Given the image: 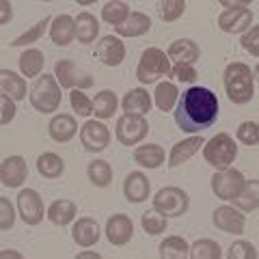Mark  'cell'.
I'll return each mask as SVG.
<instances>
[{
	"label": "cell",
	"instance_id": "5b68a950",
	"mask_svg": "<svg viewBox=\"0 0 259 259\" xmlns=\"http://www.w3.org/2000/svg\"><path fill=\"white\" fill-rule=\"evenodd\" d=\"M238 156V145L233 143V139L229 134H216L214 139H209L203 147V158L212 164L218 171L223 168H229V164H233V160Z\"/></svg>",
	"mask_w": 259,
	"mask_h": 259
},
{
	"label": "cell",
	"instance_id": "ac0fdd59",
	"mask_svg": "<svg viewBox=\"0 0 259 259\" xmlns=\"http://www.w3.org/2000/svg\"><path fill=\"white\" fill-rule=\"evenodd\" d=\"M76 37V20L71 15L63 13V15H56L52 20V26H50V39L52 44L56 46H69Z\"/></svg>",
	"mask_w": 259,
	"mask_h": 259
},
{
	"label": "cell",
	"instance_id": "ffe728a7",
	"mask_svg": "<svg viewBox=\"0 0 259 259\" xmlns=\"http://www.w3.org/2000/svg\"><path fill=\"white\" fill-rule=\"evenodd\" d=\"M121 108H123L125 115L145 117L151 110V95L145 89H130L123 97V102H121Z\"/></svg>",
	"mask_w": 259,
	"mask_h": 259
},
{
	"label": "cell",
	"instance_id": "484cf974",
	"mask_svg": "<svg viewBox=\"0 0 259 259\" xmlns=\"http://www.w3.org/2000/svg\"><path fill=\"white\" fill-rule=\"evenodd\" d=\"M149 28H151V20L145 13L136 11V13H130V18L125 20V24H121V26H117L115 30L119 32V35H123V37H141Z\"/></svg>",
	"mask_w": 259,
	"mask_h": 259
},
{
	"label": "cell",
	"instance_id": "ee69618b",
	"mask_svg": "<svg viewBox=\"0 0 259 259\" xmlns=\"http://www.w3.org/2000/svg\"><path fill=\"white\" fill-rule=\"evenodd\" d=\"M15 223V214H13V207L9 203L7 197H0V229L3 231H9Z\"/></svg>",
	"mask_w": 259,
	"mask_h": 259
},
{
	"label": "cell",
	"instance_id": "7c38bea8",
	"mask_svg": "<svg viewBox=\"0 0 259 259\" xmlns=\"http://www.w3.org/2000/svg\"><path fill=\"white\" fill-rule=\"evenodd\" d=\"M18 209H20L22 221L26 225H39L44 221V201L39 197V192L32 188H26L20 192Z\"/></svg>",
	"mask_w": 259,
	"mask_h": 259
},
{
	"label": "cell",
	"instance_id": "30bf717a",
	"mask_svg": "<svg viewBox=\"0 0 259 259\" xmlns=\"http://www.w3.org/2000/svg\"><path fill=\"white\" fill-rule=\"evenodd\" d=\"M242 186H244V175L236 168H223L212 177V190L223 201H233L242 190Z\"/></svg>",
	"mask_w": 259,
	"mask_h": 259
},
{
	"label": "cell",
	"instance_id": "f546056e",
	"mask_svg": "<svg viewBox=\"0 0 259 259\" xmlns=\"http://www.w3.org/2000/svg\"><path fill=\"white\" fill-rule=\"evenodd\" d=\"M97 32H100V22L91 13H80L76 18V37L80 44H91L95 41Z\"/></svg>",
	"mask_w": 259,
	"mask_h": 259
},
{
	"label": "cell",
	"instance_id": "f6af8a7d",
	"mask_svg": "<svg viewBox=\"0 0 259 259\" xmlns=\"http://www.w3.org/2000/svg\"><path fill=\"white\" fill-rule=\"evenodd\" d=\"M175 80H180V82H194L197 80V69L192 67V65H175V67H171V74Z\"/></svg>",
	"mask_w": 259,
	"mask_h": 259
},
{
	"label": "cell",
	"instance_id": "ba28073f",
	"mask_svg": "<svg viewBox=\"0 0 259 259\" xmlns=\"http://www.w3.org/2000/svg\"><path fill=\"white\" fill-rule=\"evenodd\" d=\"M115 132H117V141L121 145L132 147V145L141 143L149 134V123L141 115H123V117H119Z\"/></svg>",
	"mask_w": 259,
	"mask_h": 259
},
{
	"label": "cell",
	"instance_id": "836d02e7",
	"mask_svg": "<svg viewBox=\"0 0 259 259\" xmlns=\"http://www.w3.org/2000/svg\"><path fill=\"white\" fill-rule=\"evenodd\" d=\"M188 257H192V259H221L223 250L218 246V242L203 238V240H197L188 248Z\"/></svg>",
	"mask_w": 259,
	"mask_h": 259
},
{
	"label": "cell",
	"instance_id": "603a6c76",
	"mask_svg": "<svg viewBox=\"0 0 259 259\" xmlns=\"http://www.w3.org/2000/svg\"><path fill=\"white\" fill-rule=\"evenodd\" d=\"M199 46L192 41V39H177V41L171 44V48H168V59L175 61L177 65H192L194 61H199Z\"/></svg>",
	"mask_w": 259,
	"mask_h": 259
},
{
	"label": "cell",
	"instance_id": "b9f144b4",
	"mask_svg": "<svg viewBox=\"0 0 259 259\" xmlns=\"http://www.w3.org/2000/svg\"><path fill=\"white\" fill-rule=\"evenodd\" d=\"M238 141L248 145V147H255V145L259 143V127L255 121H244V123L238 125Z\"/></svg>",
	"mask_w": 259,
	"mask_h": 259
},
{
	"label": "cell",
	"instance_id": "7bdbcfd3",
	"mask_svg": "<svg viewBox=\"0 0 259 259\" xmlns=\"http://www.w3.org/2000/svg\"><path fill=\"white\" fill-rule=\"evenodd\" d=\"M227 257L229 259H257V248L246 240H238L231 244Z\"/></svg>",
	"mask_w": 259,
	"mask_h": 259
},
{
	"label": "cell",
	"instance_id": "e0dca14e",
	"mask_svg": "<svg viewBox=\"0 0 259 259\" xmlns=\"http://www.w3.org/2000/svg\"><path fill=\"white\" fill-rule=\"evenodd\" d=\"M149 190H151V186H149L147 175L141 171H132L123 182V194L132 203H143L149 197Z\"/></svg>",
	"mask_w": 259,
	"mask_h": 259
},
{
	"label": "cell",
	"instance_id": "4316f807",
	"mask_svg": "<svg viewBox=\"0 0 259 259\" xmlns=\"http://www.w3.org/2000/svg\"><path fill=\"white\" fill-rule=\"evenodd\" d=\"M242 212H255L257 205H259V184L257 180H250V182H244L242 190L238 192V197L233 199Z\"/></svg>",
	"mask_w": 259,
	"mask_h": 259
},
{
	"label": "cell",
	"instance_id": "c3c4849f",
	"mask_svg": "<svg viewBox=\"0 0 259 259\" xmlns=\"http://www.w3.org/2000/svg\"><path fill=\"white\" fill-rule=\"evenodd\" d=\"M0 9H3V18H0V24H9L11 15H13L11 3H9V0H3V3H0Z\"/></svg>",
	"mask_w": 259,
	"mask_h": 259
},
{
	"label": "cell",
	"instance_id": "e575fe53",
	"mask_svg": "<svg viewBox=\"0 0 259 259\" xmlns=\"http://www.w3.org/2000/svg\"><path fill=\"white\" fill-rule=\"evenodd\" d=\"M188 242L180 236H171L160 244V257L162 259H184L188 257Z\"/></svg>",
	"mask_w": 259,
	"mask_h": 259
},
{
	"label": "cell",
	"instance_id": "cb8c5ba5",
	"mask_svg": "<svg viewBox=\"0 0 259 259\" xmlns=\"http://www.w3.org/2000/svg\"><path fill=\"white\" fill-rule=\"evenodd\" d=\"M0 87H3V93L9 95L11 100H24L26 97V80L20 78L15 71H0Z\"/></svg>",
	"mask_w": 259,
	"mask_h": 259
},
{
	"label": "cell",
	"instance_id": "3957f363",
	"mask_svg": "<svg viewBox=\"0 0 259 259\" xmlns=\"http://www.w3.org/2000/svg\"><path fill=\"white\" fill-rule=\"evenodd\" d=\"M30 104L32 108L44 112V115L56 112V108L61 106V84L56 76L44 74L35 80V84L30 87Z\"/></svg>",
	"mask_w": 259,
	"mask_h": 259
},
{
	"label": "cell",
	"instance_id": "60d3db41",
	"mask_svg": "<svg viewBox=\"0 0 259 259\" xmlns=\"http://www.w3.org/2000/svg\"><path fill=\"white\" fill-rule=\"evenodd\" d=\"M186 11V3L184 0H164V3L160 5V18L164 22H175L180 20Z\"/></svg>",
	"mask_w": 259,
	"mask_h": 259
},
{
	"label": "cell",
	"instance_id": "8992f818",
	"mask_svg": "<svg viewBox=\"0 0 259 259\" xmlns=\"http://www.w3.org/2000/svg\"><path fill=\"white\" fill-rule=\"evenodd\" d=\"M190 207V199L182 188L175 186H166L156 192L153 197V209H158L162 216H184Z\"/></svg>",
	"mask_w": 259,
	"mask_h": 259
},
{
	"label": "cell",
	"instance_id": "f35d334b",
	"mask_svg": "<svg viewBox=\"0 0 259 259\" xmlns=\"http://www.w3.org/2000/svg\"><path fill=\"white\" fill-rule=\"evenodd\" d=\"M141 225L147 233L158 236V233H164V229H166V216H162L158 209H149V212H145L141 216Z\"/></svg>",
	"mask_w": 259,
	"mask_h": 259
},
{
	"label": "cell",
	"instance_id": "74e56055",
	"mask_svg": "<svg viewBox=\"0 0 259 259\" xmlns=\"http://www.w3.org/2000/svg\"><path fill=\"white\" fill-rule=\"evenodd\" d=\"M50 24H52V18H50V15H46V18H44L41 22H37L30 30H26V32H24V35H20L18 39H13L11 46H13V48H20V46H26V44H35V41H39V39L44 37V32H46V28L50 26Z\"/></svg>",
	"mask_w": 259,
	"mask_h": 259
},
{
	"label": "cell",
	"instance_id": "4dcf8cb0",
	"mask_svg": "<svg viewBox=\"0 0 259 259\" xmlns=\"http://www.w3.org/2000/svg\"><path fill=\"white\" fill-rule=\"evenodd\" d=\"M117 110V95L115 91L110 89H104L95 95V102H93V115L97 119H110Z\"/></svg>",
	"mask_w": 259,
	"mask_h": 259
},
{
	"label": "cell",
	"instance_id": "2e32d148",
	"mask_svg": "<svg viewBox=\"0 0 259 259\" xmlns=\"http://www.w3.org/2000/svg\"><path fill=\"white\" fill-rule=\"evenodd\" d=\"M244 223H246V218L242 216V212H238V209H233L229 205H221L214 212V225L225 233L238 236V233L244 231Z\"/></svg>",
	"mask_w": 259,
	"mask_h": 259
},
{
	"label": "cell",
	"instance_id": "d6986e66",
	"mask_svg": "<svg viewBox=\"0 0 259 259\" xmlns=\"http://www.w3.org/2000/svg\"><path fill=\"white\" fill-rule=\"evenodd\" d=\"M48 130H50V136L56 143H67V141H71L76 136L78 123H76V119L71 115H65V112H61V115H54L50 119Z\"/></svg>",
	"mask_w": 259,
	"mask_h": 259
},
{
	"label": "cell",
	"instance_id": "d4e9b609",
	"mask_svg": "<svg viewBox=\"0 0 259 259\" xmlns=\"http://www.w3.org/2000/svg\"><path fill=\"white\" fill-rule=\"evenodd\" d=\"M134 160L145 168H158L162 162H164V149L156 143L143 145V147L134 149Z\"/></svg>",
	"mask_w": 259,
	"mask_h": 259
},
{
	"label": "cell",
	"instance_id": "f907efd6",
	"mask_svg": "<svg viewBox=\"0 0 259 259\" xmlns=\"http://www.w3.org/2000/svg\"><path fill=\"white\" fill-rule=\"evenodd\" d=\"M78 5L80 7H89V5H93V3H91V0H82V3H78Z\"/></svg>",
	"mask_w": 259,
	"mask_h": 259
},
{
	"label": "cell",
	"instance_id": "f1b7e54d",
	"mask_svg": "<svg viewBox=\"0 0 259 259\" xmlns=\"http://www.w3.org/2000/svg\"><path fill=\"white\" fill-rule=\"evenodd\" d=\"M44 63H46L44 52L37 50V48H30V50L22 52V56H20V69L26 78H37L44 69Z\"/></svg>",
	"mask_w": 259,
	"mask_h": 259
},
{
	"label": "cell",
	"instance_id": "4fadbf2b",
	"mask_svg": "<svg viewBox=\"0 0 259 259\" xmlns=\"http://www.w3.org/2000/svg\"><path fill=\"white\" fill-rule=\"evenodd\" d=\"M95 54L104 65L108 67H117V65L123 63L125 59V46L121 41L119 37H112V35H106L100 39V44L95 46Z\"/></svg>",
	"mask_w": 259,
	"mask_h": 259
},
{
	"label": "cell",
	"instance_id": "277c9868",
	"mask_svg": "<svg viewBox=\"0 0 259 259\" xmlns=\"http://www.w3.org/2000/svg\"><path fill=\"white\" fill-rule=\"evenodd\" d=\"M168 74H171L168 56L162 50H158V48H147L141 56L139 67H136V80L141 84H151L158 78H164Z\"/></svg>",
	"mask_w": 259,
	"mask_h": 259
},
{
	"label": "cell",
	"instance_id": "d590c367",
	"mask_svg": "<svg viewBox=\"0 0 259 259\" xmlns=\"http://www.w3.org/2000/svg\"><path fill=\"white\" fill-rule=\"evenodd\" d=\"M102 18L104 22L112 24V26H121V24H125V20L130 18V9L125 3H119V0H112V3H106L102 9Z\"/></svg>",
	"mask_w": 259,
	"mask_h": 259
},
{
	"label": "cell",
	"instance_id": "8fae6325",
	"mask_svg": "<svg viewBox=\"0 0 259 259\" xmlns=\"http://www.w3.org/2000/svg\"><path fill=\"white\" fill-rule=\"evenodd\" d=\"M80 143L87 151H104L110 143V132L108 127L100 123V121H87V123L80 127Z\"/></svg>",
	"mask_w": 259,
	"mask_h": 259
},
{
	"label": "cell",
	"instance_id": "6da1fadb",
	"mask_svg": "<svg viewBox=\"0 0 259 259\" xmlns=\"http://www.w3.org/2000/svg\"><path fill=\"white\" fill-rule=\"evenodd\" d=\"M218 119V97L205 87H190L184 91L177 104L175 123L184 132L209 130Z\"/></svg>",
	"mask_w": 259,
	"mask_h": 259
},
{
	"label": "cell",
	"instance_id": "ab89813d",
	"mask_svg": "<svg viewBox=\"0 0 259 259\" xmlns=\"http://www.w3.org/2000/svg\"><path fill=\"white\" fill-rule=\"evenodd\" d=\"M69 104L71 108H74V112H78L80 117H89L93 115V102L89 100V97L80 91V89H71L69 93Z\"/></svg>",
	"mask_w": 259,
	"mask_h": 259
},
{
	"label": "cell",
	"instance_id": "5bb4252c",
	"mask_svg": "<svg viewBox=\"0 0 259 259\" xmlns=\"http://www.w3.org/2000/svg\"><path fill=\"white\" fill-rule=\"evenodd\" d=\"M134 236V225L130 221V216L125 214H115L112 218H108L106 223V238L110 244L115 246H123L127 244Z\"/></svg>",
	"mask_w": 259,
	"mask_h": 259
},
{
	"label": "cell",
	"instance_id": "7dc6e473",
	"mask_svg": "<svg viewBox=\"0 0 259 259\" xmlns=\"http://www.w3.org/2000/svg\"><path fill=\"white\" fill-rule=\"evenodd\" d=\"M0 106H3V115H0V123L3 125H7L9 121L15 117V104H13V100L9 95H0Z\"/></svg>",
	"mask_w": 259,
	"mask_h": 259
},
{
	"label": "cell",
	"instance_id": "52a82bcc",
	"mask_svg": "<svg viewBox=\"0 0 259 259\" xmlns=\"http://www.w3.org/2000/svg\"><path fill=\"white\" fill-rule=\"evenodd\" d=\"M223 7L227 9L218 15V28L225 32H242L250 28L253 24V11L248 9V3H223Z\"/></svg>",
	"mask_w": 259,
	"mask_h": 259
},
{
	"label": "cell",
	"instance_id": "7a4b0ae2",
	"mask_svg": "<svg viewBox=\"0 0 259 259\" xmlns=\"http://www.w3.org/2000/svg\"><path fill=\"white\" fill-rule=\"evenodd\" d=\"M223 82H225V91L227 97L233 104H246L253 100L255 95V78L248 65L244 63H229L225 67L223 74Z\"/></svg>",
	"mask_w": 259,
	"mask_h": 259
},
{
	"label": "cell",
	"instance_id": "1f68e13d",
	"mask_svg": "<svg viewBox=\"0 0 259 259\" xmlns=\"http://www.w3.org/2000/svg\"><path fill=\"white\" fill-rule=\"evenodd\" d=\"M37 171L41 177H46V180H56V177H61L63 171H65V164L63 160L56 156V153H44V156H39L37 160Z\"/></svg>",
	"mask_w": 259,
	"mask_h": 259
},
{
	"label": "cell",
	"instance_id": "9c48e42d",
	"mask_svg": "<svg viewBox=\"0 0 259 259\" xmlns=\"http://www.w3.org/2000/svg\"><path fill=\"white\" fill-rule=\"evenodd\" d=\"M54 76L63 89H76L78 87L80 91H82V89L93 87L91 74H87V71L76 67V63L69 61V59H63L54 65Z\"/></svg>",
	"mask_w": 259,
	"mask_h": 259
},
{
	"label": "cell",
	"instance_id": "9a60e30c",
	"mask_svg": "<svg viewBox=\"0 0 259 259\" xmlns=\"http://www.w3.org/2000/svg\"><path fill=\"white\" fill-rule=\"evenodd\" d=\"M26 175H28V166L22 156H9L0 166V182H3V186H9V188L22 186Z\"/></svg>",
	"mask_w": 259,
	"mask_h": 259
},
{
	"label": "cell",
	"instance_id": "7402d4cb",
	"mask_svg": "<svg viewBox=\"0 0 259 259\" xmlns=\"http://www.w3.org/2000/svg\"><path fill=\"white\" fill-rule=\"evenodd\" d=\"M203 145H205V139L201 134L177 143L171 149V156H168V166H180V164H184V162H188L194 153L199 151V147H203Z\"/></svg>",
	"mask_w": 259,
	"mask_h": 259
},
{
	"label": "cell",
	"instance_id": "8d00e7d4",
	"mask_svg": "<svg viewBox=\"0 0 259 259\" xmlns=\"http://www.w3.org/2000/svg\"><path fill=\"white\" fill-rule=\"evenodd\" d=\"M177 87L173 82H160L156 87V106L162 110V112H168L173 108V104L177 102Z\"/></svg>",
	"mask_w": 259,
	"mask_h": 259
},
{
	"label": "cell",
	"instance_id": "83f0119b",
	"mask_svg": "<svg viewBox=\"0 0 259 259\" xmlns=\"http://www.w3.org/2000/svg\"><path fill=\"white\" fill-rule=\"evenodd\" d=\"M74 216H76V205L67 199L54 201V203L48 207V218H50L52 225L65 227V225H69L71 221H74Z\"/></svg>",
	"mask_w": 259,
	"mask_h": 259
},
{
	"label": "cell",
	"instance_id": "44dd1931",
	"mask_svg": "<svg viewBox=\"0 0 259 259\" xmlns=\"http://www.w3.org/2000/svg\"><path fill=\"white\" fill-rule=\"evenodd\" d=\"M71 238L78 246H93L100 240V225L95 218H78V223L71 229Z\"/></svg>",
	"mask_w": 259,
	"mask_h": 259
},
{
	"label": "cell",
	"instance_id": "d6a6232c",
	"mask_svg": "<svg viewBox=\"0 0 259 259\" xmlns=\"http://www.w3.org/2000/svg\"><path fill=\"white\" fill-rule=\"evenodd\" d=\"M89 182L97 188H106V186L112 182V166L108 164L106 160H93L87 168Z\"/></svg>",
	"mask_w": 259,
	"mask_h": 259
},
{
	"label": "cell",
	"instance_id": "681fc988",
	"mask_svg": "<svg viewBox=\"0 0 259 259\" xmlns=\"http://www.w3.org/2000/svg\"><path fill=\"white\" fill-rule=\"evenodd\" d=\"M82 257H100V253H78V259H82Z\"/></svg>",
	"mask_w": 259,
	"mask_h": 259
},
{
	"label": "cell",
	"instance_id": "bcb514c9",
	"mask_svg": "<svg viewBox=\"0 0 259 259\" xmlns=\"http://www.w3.org/2000/svg\"><path fill=\"white\" fill-rule=\"evenodd\" d=\"M257 39H259V28L257 26H253V28H250V32H246V35L242 37V48H244L246 52H250L253 56H259Z\"/></svg>",
	"mask_w": 259,
	"mask_h": 259
}]
</instances>
